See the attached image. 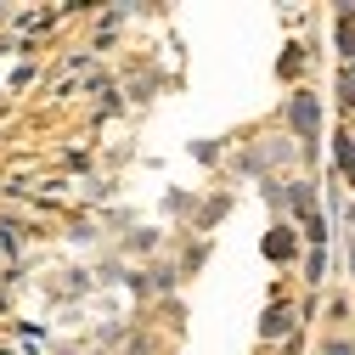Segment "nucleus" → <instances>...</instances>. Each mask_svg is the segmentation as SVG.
Listing matches in <instances>:
<instances>
[{
	"label": "nucleus",
	"instance_id": "nucleus-1",
	"mask_svg": "<svg viewBox=\"0 0 355 355\" xmlns=\"http://www.w3.org/2000/svg\"><path fill=\"white\" fill-rule=\"evenodd\" d=\"M293 248H299L293 232H282V226H277V232H265V259H293Z\"/></svg>",
	"mask_w": 355,
	"mask_h": 355
},
{
	"label": "nucleus",
	"instance_id": "nucleus-2",
	"mask_svg": "<svg viewBox=\"0 0 355 355\" xmlns=\"http://www.w3.org/2000/svg\"><path fill=\"white\" fill-rule=\"evenodd\" d=\"M293 124H299V136H316V102L310 96H293Z\"/></svg>",
	"mask_w": 355,
	"mask_h": 355
},
{
	"label": "nucleus",
	"instance_id": "nucleus-3",
	"mask_svg": "<svg viewBox=\"0 0 355 355\" xmlns=\"http://www.w3.org/2000/svg\"><path fill=\"white\" fill-rule=\"evenodd\" d=\"M282 327H288V304H277L271 316H265V333H282Z\"/></svg>",
	"mask_w": 355,
	"mask_h": 355
}]
</instances>
